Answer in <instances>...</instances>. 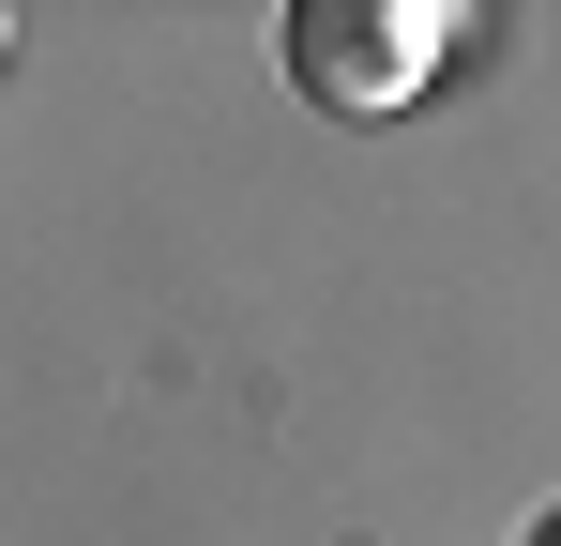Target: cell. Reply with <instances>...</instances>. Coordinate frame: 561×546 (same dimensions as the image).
<instances>
[{
  "mask_svg": "<svg viewBox=\"0 0 561 546\" xmlns=\"http://www.w3.org/2000/svg\"><path fill=\"white\" fill-rule=\"evenodd\" d=\"M288 61H304V91H334V106H394V91H425V61H440V15L425 0H304L288 15Z\"/></svg>",
  "mask_w": 561,
  "mask_h": 546,
  "instance_id": "cell-1",
  "label": "cell"
},
{
  "mask_svg": "<svg viewBox=\"0 0 561 546\" xmlns=\"http://www.w3.org/2000/svg\"><path fill=\"white\" fill-rule=\"evenodd\" d=\"M531 546H561V516H547V532H531Z\"/></svg>",
  "mask_w": 561,
  "mask_h": 546,
  "instance_id": "cell-2",
  "label": "cell"
}]
</instances>
